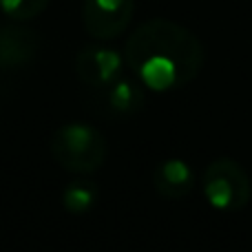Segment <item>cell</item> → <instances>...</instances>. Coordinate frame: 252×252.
Segmentation results:
<instances>
[{
  "instance_id": "cell-1",
  "label": "cell",
  "mask_w": 252,
  "mask_h": 252,
  "mask_svg": "<svg viewBox=\"0 0 252 252\" xmlns=\"http://www.w3.org/2000/svg\"><path fill=\"white\" fill-rule=\"evenodd\" d=\"M124 60L144 87L173 91L201 73L206 53L190 29L166 18H153L142 22L126 40Z\"/></svg>"
},
{
  "instance_id": "cell-2",
  "label": "cell",
  "mask_w": 252,
  "mask_h": 252,
  "mask_svg": "<svg viewBox=\"0 0 252 252\" xmlns=\"http://www.w3.org/2000/svg\"><path fill=\"white\" fill-rule=\"evenodd\" d=\"M51 157L78 175H91L106 161V139L95 126L84 122L64 124L51 135Z\"/></svg>"
},
{
  "instance_id": "cell-3",
  "label": "cell",
  "mask_w": 252,
  "mask_h": 252,
  "mask_svg": "<svg viewBox=\"0 0 252 252\" xmlns=\"http://www.w3.org/2000/svg\"><path fill=\"white\" fill-rule=\"evenodd\" d=\"M204 197L215 210L239 213L252 199V182L246 168L235 159L219 157L210 161L201 177Z\"/></svg>"
},
{
  "instance_id": "cell-4",
  "label": "cell",
  "mask_w": 252,
  "mask_h": 252,
  "mask_svg": "<svg viewBox=\"0 0 252 252\" xmlns=\"http://www.w3.org/2000/svg\"><path fill=\"white\" fill-rule=\"evenodd\" d=\"M135 0H84L82 25L95 40H115L130 25Z\"/></svg>"
},
{
  "instance_id": "cell-5",
  "label": "cell",
  "mask_w": 252,
  "mask_h": 252,
  "mask_svg": "<svg viewBox=\"0 0 252 252\" xmlns=\"http://www.w3.org/2000/svg\"><path fill=\"white\" fill-rule=\"evenodd\" d=\"M122 56L111 47H100V44H89L82 47L75 56V73L89 87H109L118 78H122L124 69Z\"/></svg>"
},
{
  "instance_id": "cell-6",
  "label": "cell",
  "mask_w": 252,
  "mask_h": 252,
  "mask_svg": "<svg viewBox=\"0 0 252 252\" xmlns=\"http://www.w3.org/2000/svg\"><path fill=\"white\" fill-rule=\"evenodd\" d=\"M38 53L35 31L20 25L0 27V69H22Z\"/></svg>"
},
{
  "instance_id": "cell-7",
  "label": "cell",
  "mask_w": 252,
  "mask_h": 252,
  "mask_svg": "<svg viewBox=\"0 0 252 252\" xmlns=\"http://www.w3.org/2000/svg\"><path fill=\"white\" fill-rule=\"evenodd\" d=\"M153 186L164 199H184L195 188V173L184 159H166L153 170Z\"/></svg>"
},
{
  "instance_id": "cell-8",
  "label": "cell",
  "mask_w": 252,
  "mask_h": 252,
  "mask_svg": "<svg viewBox=\"0 0 252 252\" xmlns=\"http://www.w3.org/2000/svg\"><path fill=\"white\" fill-rule=\"evenodd\" d=\"M104 102H106L109 113L118 115V118L135 115L137 111L144 109V102H146L144 84L135 82V80H130V78H118L113 84H109Z\"/></svg>"
},
{
  "instance_id": "cell-9",
  "label": "cell",
  "mask_w": 252,
  "mask_h": 252,
  "mask_svg": "<svg viewBox=\"0 0 252 252\" xmlns=\"http://www.w3.org/2000/svg\"><path fill=\"white\" fill-rule=\"evenodd\" d=\"M100 199V186L91 179H75L62 190V206L71 215H84Z\"/></svg>"
},
{
  "instance_id": "cell-10",
  "label": "cell",
  "mask_w": 252,
  "mask_h": 252,
  "mask_svg": "<svg viewBox=\"0 0 252 252\" xmlns=\"http://www.w3.org/2000/svg\"><path fill=\"white\" fill-rule=\"evenodd\" d=\"M51 0H0V9L7 18L16 22H27L38 18Z\"/></svg>"
}]
</instances>
